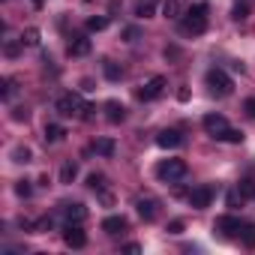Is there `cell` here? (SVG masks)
I'll return each instance as SVG.
<instances>
[{"label":"cell","instance_id":"obj_10","mask_svg":"<svg viewBox=\"0 0 255 255\" xmlns=\"http://www.w3.org/2000/svg\"><path fill=\"white\" fill-rule=\"evenodd\" d=\"M66 54H69V57H84V54H90V39H87V36H81V33H78V36H72V39H69V45H66Z\"/></svg>","mask_w":255,"mask_h":255},{"label":"cell","instance_id":"obj_32","mask_svg":"<svg viewBox=\"0 0 255 255\" xmlns=\"http://www.w3.org/2000/svg\"><path fill=\"white\" fill-rule=\"evenodd\" d=\"M15 96V78H3V99Z\"/></svg>","mask_w":255,"mask_h":255},{"label":"cell","instance_id":"obj_21","mask_svg":"<svg viewBox=\"0 0 255 255\" xmlns=\"http://www.w3.org/2000/svg\"><path fill=\"white\" fill-rule=\"evenodd\" d=\"M75 174H78V165H75V162H66V165L60 168V183H72Z\"/></svg>","mask_w":255,"mask_h":255},{"label":"cell","instance_id":"obj_22","mask_svg":"<svg viewBox=\"0 0 255 255\" xmlns=\"http://www.w3.org/2000/svg\"><path fill=\"white\" fill-rule=\"evenodd\" d=\"M21 42L30 45V48H36V45H39V30H36V27H27V30L21 33Z\"/></svg>","mask_w":255,"mask_h":255},{"label":"cell","instance_id":"obj_27","mask_svg":"<svg viewBox=\"0 0 255 255\" xmlns=\"http://www.w3.org/2000/svg\"><path fill=\"white\" fill-rule=\"evenodd\" d=\"M240 192H243V198H255V180H240V186H237Z\"/></svg>","mask_w":255,"mask_h":255},{"label":"cell","instance_id":"obj_31","mask_svg":"<svg viewBox=\"0 0 255 255\" xmlns=\"http://www.w3.org/2000/svg\"><path fill=\"white\" fill-rule=\"evenodd\" d=\"M228 207H243V192L240 189H234V192H228Z\"/></svg>","mask_w":255,"mask_h":255},{"label":"cell","instance_id":"obj_33","mask_svg":"<svg viewBox=\"0 0 255 255\" xmlns=\"http://www.w3.org/2000/svg\"><path fill=\"white\" fill-rule=\"evenodd\" d=\"M225 141H231V144H240V141H243V132H240V129H228Z\"/></svg>","mask_w":255,"mask_h":255},{"label":"cell","instance_id":"obj_12","mask_svg":"<svg viewBox=\"0 0 255 255\" xmlns=\"http://www.w3.org/2000/svg\"><path fill=\"white\" fill-rule=\"evenodd\" d=\"M60 213H63V219H66V222H84L87 207H84V204H78V201H72V204H63V207H60Z\"/></svg>","mask_w":255,"mask_h":255},{"label":"cell","instance_id":"obj_24","mask_svg":"<svg viewBox=\"0 0 255 255\" xmlns=\"http://www.w3.org/2000/svg\"><path fill=\"white\" fill-rule=\"evenodd\" d=\"M105 27H108V18H105V15H93V18L87 21V30H93V33H96V30H105Z\"/></svg>","mask_w":255,"mask_h":255},{"label":"cell","instance_id":"obj_37","mask_svg":"<svg viewBox=\"0 0 255 255\" xmlns=\"http://www.w3.org/2000/svg\"><path fill=\"white\" fill-rule=\"evenodd\" d=\"M12 117H15V120H27V108H15Z\"/></svg>","mask_w":255,"mask_h":255},{"label":"cell","instance_id":"obj_19","mask_svg":"<svg viewBox=\"0 0 255 255\" xmlns=\"http://www.w3.org/2000/svg\"><path fill=\"white\" fill-rule=\"evenodd\" d=\"M153 9H156V0H138V3H135V15L138 18H150Z\"/></svg>","mask_w":255,"mask_h":255},{"label":"cell","instance_id":"obj_30","mask_svg":"<svg viewBox=\"0 0 255 255\" xmlns=\"http://www.w3.org/2000/svg\"><path fill=\"white\" fill-rule=\"evenodd\" d=\"M21 45H24L21 39H18V42H15V39H9V42H6V48H3V54H6V57H18V51H21Z\"/></svg>","mask_w":255,"mask_h":255},{"label":"cell","instance_id":"obj_9","mask_svg":"<svg viewBox=\"0 0 255 255\" xmlns=\"http://www.w3.org/2000/svg\"><path fill=\"white\" fill-rule=\"evenodd\" d=\"M189 207H195V210H204L207 204H210V198H213V186H195L189 195Z\"/></svg>","mask_w":255,"mask_h":255},{"label":"cell","instance_id":"obj_1","mask_svg":"<svg viewBox=\"0 0 255 255\" xmlns=\"http://www.w3.org/2000/svg\"><path fill=\"white\" fill-rule=\"evenodd\" d=\"M54 108H57V114H63V117H84V120L93 117V105H87L78 93H66V96H60V99L54 102Z\"/></svg>","mask_w":255,"mask_h":255},{"label":"cell","instance_id":"obj_40","mask_svg":"<svg viewBox=\"0 0 255 255\" xmlns=\"http://www.w3.org/2000/svg\"><path fill=\"white\" fill-rule=\"evenodd\" d=\"M84 3H90V0H84Z\"/></svg>","mask_w":255,"mask_h":255},{"label":"cell","instance_id":"obj_3","mask_svg":"<svg viewBox=\"0 0 255 255\" xmlns=\"http://www.w3.org/2000/svg\"><path fill=\"white\" fill-rule=\"evenodd\" d=\"M204 84H207V90L213 96H231V90H234V81L228 78L225 69H210L207 78H204Z\"/></svg>","mask_w":255,"mask_h":255},{"label":"cell","instance_id":"obj_17","mask_svg":"<svg viewBox=\"0 0 255 255\" xmlns=\"http://www.w3.org/2000/svg\"><path fill=\"white\" fill-rule=\"evenodd\" d=\"M63 135H66V129H63L60 123H48V126H45V141H48V144L63 141Z\"/></svg>","mask_w":255,"mask_h":255},{"label":"cell","instance_id":"obj_38","mask_svg":"<svg viewBox=\"0 0 255 255\" xmlns=\"http://www.w3.org/2000/svg\"><path fill=\"white\" fill-rule=\"evenodd\" d=\"M177 99H180V102H186V99H189V90H186V87H180V93H177Z\"/></svg>","mask_w":255,"mask_h":255},{"label":"cell","instance_id":"obj_6","mask_svg":"<svg viewBox=\"0 0 255 255\" xmlns=\"http://www.w3.org/2000/svg\"><path fill=\"white\" fill-rule=\"evenodd\" d=\"M162 90H165V78H162V75H153L150 81H144V84L135 90V96H138L141 102H150V99L162 96Z\"/></svg>","mask_w":255,"mask_h":255},{"label":"cell","instance_id":"obj_16","mask_svg":"<svg viewBox=\"0 0 255 255\" xmlns=\"http://www.w3.org/2000/svg\"><path fill=\"white\" fill-rule=\"evenodd\" d=\"M180 12H183L180 0H162V18L174 21V18H180Z\"/></svg>","mask_w":255,"mask_h":255},{"label":"cell","instance_id":"obj_13","mask_svg":"<svg viewBox=\"0 0 255 255\" xmlns=\"http://www.w3.org/2000/svg\"><path fill=\"white\" fill-rule=\"evenodd\" d=\"M105 117H108L111 123H120V120L126 117V108H123L117 99H108V102H105Z\"/></svg>","mask_w":255,"mask_h":255},{"label":"cell","instance_id":"obj_28","mask_svg":"<svg viewBox=\"0 0 255 255\" xmlns=\"http://www.w3.org/2000/svg\"><path fill=\"white\" fill-rule=\"evenodd\" d=\"M240 240H243L246 246H255V225H243V231H240Z\"/></svg>","mask_w":255,"mask_h":255},{"label":"cell","instance_id":"obj_2","mask_svg":"<svg viewBox=\"0 0 255 255\" xmlns=\"http://www.w3.org/2000/svg\"><path fill=\"white\" fill-rule=\"evenodd\" d=\"M186 33H192V36H198V33H204L207 30V3H195V6H189L186 9V15H183V24H180Z\"/></svg>","mask_w":255,"mask_h":255},{"label":"cell","instance_id":"obj_35","mask_svg":"<svg viewBox=\"0 0 255 255\" xmlns=\"http://www.w3.org/2000/svg\"><path fill=\"white\" fill-rule=\"evenodd\" d=\"M165 231H168V234H180V231H183V222H180V219H174V222H168V228H165Z\"/></svg>","mask_w":255,"mask_h":255},{"label":"cell","instance_id":"obj_34","mask_svg":"<svg viewBox=\"0 0 255 255\" xmlns=\"http://www.w3.org/2000/svg\"><path fill=\"white\" fill-rule=\"evenodd\" d=\"M123 39H126V42H135V39H138V27H126V30H123Z\"/></svg>","mask_w":255,"mask_h":255},{"label":"cell","instance_id":"obj_11","mask_svg":"<svg viewBox=\"0 0 255 255\" xmlns=\"http://www.w3.org/2000/svg\"><path fill=\"white\" fill-rule=\"evenodd\" d=\"M180 141H183V135H180L177 129H162V132L156 135V144H159V147H165V150L180 147Z\"/></svg>","mask_w":255,"mask_h":255},{"label":"cell","instance_id":"obj_5","mask_svg":"<svg viewBox=\"0 0 255 255\" xmlns=\"http://www.w3.org/2000/svg\"><path fill=\"white\" fill-rule=\"evenodd\" d=\"M63 243H66L69 249H84V246H87V234H84L81 222H66V228H63Z\"/></svg>","mask_w":255,"mask_h":255},{"label":"cell","instance_id":"obj_4","mask_svg":"<svg viewBox=\"0 0 255 255\" xmlns=\"http://www.w3.org/2000/svg\"><path fill=\"white\" fill-rule=\"evenodd\" d=\"M156 177L165 180V183H177V180L186 177V162L183 159H162L156 165Z\"/></svg>","mask_w":255,"mask_h":255},{"label":"cell","instance_id":"obj_8","mask_svg":"<svg viewBox=\"0 0 255 255\" xmlns=\"http://www.w3.org/2000/svg\"><path fill=\"white\" fill-rule=\"evenodd\" d=\"M213 231H219L222 237H234V234L243 231V222H240L237 216H219V219L213 222Z\"/></svg>","mask_w":255,"mask_h":255},{"label":"cell","instance_id":"obj_18","mask_svg":"<svg viewBox=\"0 0 255 255\" xmlns=\"http://www.w3.org/2000/svg\"><path fill=\"white\" fill-rule=\"evenodd\" d=\"M114 147H117V144H114V138H99V141L93 144V150H96L99 156H105V159H111V156H114Z\"/></svg>","mask_w":255,"mask_h":255},{"label":"cell","instance_id":"obj_15","mask_svg":"<svg viewBox=\"0 0 255 255\" xmlns=\"http://www.w3.org/2000/svg\"><path fill=\"white\" fill-rule=\"evenodd\" d=\"M102 231H105V234H120V231H126V219H123V216H108V219L102 222Z\"/></svg>","mask_w":255,"mask_h":255},{"label":"cell","instance_id":"obj_26","mask_svg":"<svg viewBox=\"0 0 255 255\" xmlns=\"http://www.w3.org/2000/svg\"><path fill=\"white\" fill-rule=\"evenodd\" d=\"M30 192H33L30 180H18V183H15V195H18V198H30Z\"/></svg>","mask_w":255,"mask_h":255},{"label":"cell","instance_id":"obj_39","mask_svg":"<svg viewBox=\"0 0 255 255\" xmlns=\"http://www.w3.org/2000/svg\"><path fill=\"white\" fill-rule=\"evenodd\" d=\"M30 3H33V6H39V3H42V0H30Z\"/></svg>","mask_w":255,"mask_h":255},{"label":"cell","instance_id":"obj_23","mask_svg":"<svg viewBox=\"0 0 255 255\" xmlns=\"http://www.w3.org/2000/svg\"><path fill=\"white\" fill-rule=\"evenodd\" d=\"M87 186H90L93 192H102V189H105V174H96V171L87 174Z\"/></svg>","mask_w":255,"mask_h":255},{"label":"cell","instance_id":"obj_7","mask_svg":"<svg viewBox=\"0 0 255 255\" xmlns=\"http://www.w3.org/2000/svg\"><path fill=\"white\" fill-rule=\"evenodd\" d=\"M204 129H207V135H213V138H222L225 141V135H228V120L222 117V114H207L204 117Z\"/></svg>","mask_w":255,"mask_h":255},{"label":"cell","instance_id":"obj_36","mask_svg":"<svg viewBox=\"0 0 255 255\" xmlns=\"http://www.w3.org/2000/svg\"><path fill=\"white\" fill-rule=\"evenodd\" d=\"M243 108H246V114H249V117H255V99H246V102H243Z\"/></svg>","mask_w":255,"mask_h":255},{"label":"cell","instance_id":"obj_20","mask_svg":"<svg viewBox=\"0 0 255 255\" xmlns=\"http://www.w3.org/2000/svg\"><path fill=\"white\" fill-rule=\"evenodd\" d=\"M102 69H105V78H108V81H117V78L123 75V69H120L114 60H105V63H102Z\"/></svg>","mask_w":255,"mask_h":255},{"label":"cell","instance_id":"obj_25","mask_svg":"<svg viewBox=\"0 0 255 255\" xmlns=\"http://www.w3.org/2000/svg\"><path fill=\"white\" fill-rule=\"evenodd\" d=\"M30 156H33V153H30V147H15V150H12V162H24V165H27V162H30Z\"/></svg>","mask_w":255,"mask_h":255},{"label":"cell","instance_id":"obj_14","mask_svg":"<svg viewBox=\"0 0 255 255\" xmlns=\"http://www.w3.org/2000/svg\"><path fill=\"white\" fill-rule=\"evenodd\" d=\"M135 207H138V216H141V219H147V222L156 219V207H159V204H156L153 198H138Z\"/></svg>","mask_w":255,"mask_h":255},{"label":"cell","instance_id":"obj_29","mask_svg":"<svg viewBox=\"0 0 255 255\" xmlns=\"http://www.w3.org/2000/svg\"><path fill=\"white\" fill-rule=\"evenodd\" d=\"M246 15H249V3H237V6L231 9V18H234V21H243Z\"/></svg>","mask_w":255,"mask_h":255}]
</instances>
